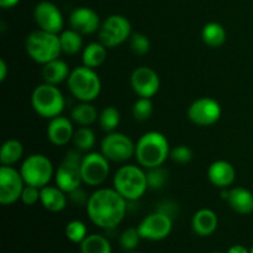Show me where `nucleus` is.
Here are the masks:
<instances>
[{"label":"nucleus","instance_id":"1","mask_svg":"<svg viewBox=\"0 0 253 253\" xmlns=\"http://www.w3.org/2000/svg\"><path fill=\"white\" fill-rule=\"evenodd\" d=\"M85 209L88 217L95 226L113 230L124 220L128 204L114 188H99L90 194Z\"/></svg>","mask_w":253,"mask_h":253},{"label":"nucleus","instance_id":"2","mask_svg":"<svg viewBox=\"0 0 253 253\" xmlns=\"http://www.w3.org/2000/svg\"><path fill=\"white\" fill-rule=\"evenodd\" d=\"M169 155V141L160 131L145 132L136 142V161L145 169L163 166Z\"/></svg>","mask_w":253,"mask_h":253},{"label":"nucleus","instance_id":"3","mask_svg":"<svg viewBox=\"0 0 253 253\" xmlns=\"http://www.w3.org/2000/svg\"><path fill=\"white\" fill-rule=\"evenodd\" d=\"M114 189L123 195L127 203L140 200L148 189L146 170L135 165L121 166L113 178Z\"/></svg>","mask_w":253,"mask_h":253},{"label":"nucleus","instance_id":"4","mask_svg":"<svg viewBox=\"0 0 253 253\" xmlns=\"http://www.w3.org/2000/svg\"><path fill=\"white\" fill-rule=\"evenodd\" d=\"M25 48L32 61L39 64H46L59 58L62 53L59 35L39 29L27 35Z\"/></svg>","mask_w":253,"mask_h":253},{"label":"nucleus","instance_id":"5","mask_svg":"<svg viewBox=\"0 0 253 253\" xmlns=\"http://www.w3.org/2000/svg\"><path fill=\"white\" fill-rule=\"evenodd\" d=\"M67 85L72 95L79 101H94L101 93L100 77L95 69L78 66L71 71Z\"/></svg>","mask_w":253,"mask_h":253},{"label":"nucleus","instance_id":"6","mask_svg":"<svg viewBox=\"0 0 253 253\" xmlns=\"http://www.w3.org/2000/svg\"><path fill=\"white\" fill-rule=\"evenodd\" d=\"M31 105L37 115L51 120L62 115L66 106V99L58 86L43 82L32 91Z\"/></svg>","mask_w":253,"mask_h":253},{"label":"nucleus","instance_id":"7","mask_svg":"<svg viewBox=\"0 0 253 253\" xmlns=\"http://www.w3.org/2000/svg\"><path fill=\"white\" fill-rule=\"evenodd\" d=\"M54 172L52 161L42 153L27 156L20 166V173L25 184L34 185L40 189L49 184L52 178H54Z\"/></svg>","mask_w":253,"mask_h":253},{"label":"nucleus","instance_id":"8","mask_svg":"<svg viewBox=\"0 0 253 253\" xmlns=\"http://www.w3.org/2000/svg\"><path fill=\"white\" fill-rule=\"evenodd\" d=\"M82 160L81 151L69 150L64 156L63 161L54 172V182L67 194L81 187L82 179Z\"/></svg>","mask_w":253,"mask_h":253},{"label":"nucleus","instance_id":"9","mask_svg":"<svg viewBox=\"0 0 253 253\" xmlns=\"http://www.w3.org/2000/svg\"><path fill=\"white\" fill-rule=\"evenodd\" d=\"M131 35V22L125 16L119 14L106 17L101 22L98 31L99 42H101L106 48H115L120 46L130 40Z\"/></svg>","mask_w":253,"mask_h":253},{"label":"nucleus","instance_id":"10","mask_svg":"<svg viewBox=\"0 0 253 253\" xmlns=\"http://www.w3.org/2000/svg\"><path fill=\"white\" fill-rule=\"evenodd\" d=\"M136 143L123 132H109L101 140L100 152L108 158L110 162H126L135 156Z\"/></svg>","mask_w":253,"mask_h":253},{"label":"nucleus","instance_id":"11","mask_svg":"<svg viewBox=\"0 0 253 253\" xmlns=\"http://www.w3.org/2000/svg\"><path fill=\"white\" fill-rule=\"evenodd\" d=\"M110 173V161L101 152H88L82 160V179L89 187L103 184Z\"/></svg>","mask_w":253,"mask_h":253},{"label":"nucleus","instance_id":"12","mask_svg":"<svg viewBox=\"0 0 253 253\" xmlns=\"http://www.w3.org/2000/svg\"><path fill=\"white\" fill-rule=\"evenodd\" d=\"M221 114L222 109L219 101L209 96L194 100L187 111V116L190 123L202 127L216 124L221 118Z\"/></svg>","mask_w":253,"mask_h":253},{"label":"nucleus","instance_id":"13","mask_svg":"<svg viewBox=\"0 0 253 253\" xmlns=\"http://www.w3.org/2000/svg\"><path fill=\"white\" fill-rule=\"evenodd\" d=\"M25 180L20 170L12 166H1L0 168V203L2 205L15 204L21 199Z\"/></svg>","mask_w":253,"mask_h":253},{"label":"nucleus","instance_id":"14","mask_svg":"<svg viewBox=\"0 0 253 253\" xmlns=\"http://www.w3.org/2000/svg\"><path fill=\"white\" fill-rule=\"evenodd\" d=\"M173 229V219L160 211H153L147 215L137 226L140 236L143 240L161 241L169 236Z\"/></svg>","mask_w":253,"mask_h":253},{"label":"nucleus","instance_id":"15","mask_svg":"<svg viewBox=\"0 0 253 253\" xmlns=\"http://www.w3.org/2000/svg\"><path fill=\"white\" fill-rule=\"evenodd\" d=\"M130 84L136 95L151 99L160 90L161 79L155 69L147 66H141L133 69L131 73Z\"/></svg>","mask_w":253,"mask_h":253},{"label":"nucleus","instance_id":"16","mask_svg":"<svg viewBox=\"0 0 253 253\" xmlns=\"http://www.w3.org/2000/svg\"><path fill=\"white\" fill-rule=\"evenodd\" d=\"M34 19L39 29L43 31L57 35L63 31V15L58 6L53 2L47 1V0L37 2L34 9Z\"/></svg>","mask_w":253,"mask_h":253},{"label":"nucleus","instance_id":"17","mask_svg":"<svg viewBox=\"0 0 253 253\" xmlns=\"http://www.w3.org/2000/svg\"><path fill=\"white\" fill-rule=\"evenodd\" d=\"M100 17L93 9L79 6L69 15V26L81 35H91L100 29Z\"/></svg>","mask_w":253,"mask_h":253},{"label":"nucleus","instance_id":"18","mask_svg":"<svg viewBox=\"0 0 253 253\" xmlns=\"http://www.w3.org/2000/svg\"><path fill=\"white\" fill-rule=\"evenodd\" d=\"M74 127L72 119L66 116H56L51 119L47 125L46 135L49 142L54 146H66L73 140Z\"/></svg>","mask_w":253,"mask_h":253},{"label":"nucleus","instance_id":"19","mask_svg":"<svg viewBox=\"0 0 253 253\" xmlns=\"http://www.w3.org/2000/svg\"><path fill=\"white\" fill-rule=\"evenodd\" d=\"M221 198L229 203L235 212L249 215L253 212V193L244 187L221 189Z\"/></svg>","mask_w":253,"mask_h":253},{"label":"nucleus","instance_id":"20","mask_svg":"<svg viewBox=\"0 0 253 253\" xmlns=\"http://www.w3.org/2000/svg\"><path fill=\"white\" fill-rule=\"evenodd\" d=\"M208 179L214 187L220 189H227L234 184L236 179V170L230 162L217 160L208 168Z\"/></svg>","mask_w":253,"mask_h":253},{"label":"nucleus","instance_id":"21","mask_svg":"<svg viewBox=\"0 0 253 253\" xmlns=\"http://www.w3.org/2000/svg\"><path fill=\"white\" fill-rule=\"evenodd\" d=\"M219 225V219L215 211L211 209H200L193 215L192 229L195 235L202 237H208L214 234Z\"/></svg>","mask_w":253,"mask_h":253},{"label":"nucleus","instance_id":"22","mask_svg":"<svg viewBox=\"0 0 253 253\" xmlns=\"http://www.w3.org/2000/svg\"><path fill=\"white\" fill-rule=\"evenodd\" d=\"M68 194L57 185H46L41 188L40 203L46 210L51 212H61L66 209L68 203Z\"/></svg>","mask_w":253,"mask_h":253},{"label":"nucleus","instance_id":"23","mask_svg":"<svg viewBox=\"0 0 253 253\" xmlns=\"http://www.w3.org/2000/svg\"><path fill=\"white\" fill-rule=\"evenodd\" d=\"M69 74H71L69 66L61 58H56L43 64L41 69V76L44 83L53 84V85H58L67 81Z\"/></svg>","mask_w":253,"mask_h":253},{"label":"nucleus","instance_id":"24","mask_svg":"<svg viewBox=\"0 0 253 253\" xmlns=\"http://www.w3.org/2000/svg\"><path fill=\"white\" fill-rule=\"evenodd\" d=\"M108 48L101 42H90L82 51L83 66L96 69L106 61Z\"/></svg>","mask_w":253,"mask_h":253},{"label":"nucleus","instance_id":"25","mask_svg":"<svg viewBox=\"0 0 253 253\" xmlns=\"http://www.w3.org/2000/svg\"><path fill=\"white\" fill-rule=\"evenodd\" d=\"M71 119L79 126H89L99 119L98 110L90 101H81L71 111Z\"/></svg>","mask_w":253,"mask_h":253},{"label":"nucleus","instance_id":"26","mask_svg":"<svg viewBox=\"0 0 253 253\" xmlns=\"http://www.w3.org/2000/svg\"><path fill=\"white\" fill-rule=\"evenodd\" d=\"M226 30L219 22H208L202 31V39L207 46L219 48L226 41Z\"/></svg>","mask_w":253,"mask_h":253},{"label":"nucleus","instance_id":"27","mask_svg":"<svg viewBox=\"0 0 253 253\" xmlns=\"http://www.w3.org/2000/svg\"><path fill=\"white\" fill-rule=\"evenodd\" d=\"M83 35L77 32L73 29H67L59 34V41H61L62 53L74 56L79 52L83 51Z\"/></svg>","mask_w":253,"mask_h":253},{"label":"nucleus","instance_id":"28","mask_svg":"<svg viewBox=\"0 0 253 253\" xmlns=\"http://www.w3.org/2000/svg\"><path fill=\"white\" fill-rule=\"evenodd\" d=\"M24 157V145L19 140L10 138L5 141L0 151V162L2 166H12Z\"/></svg>","mask_w":253,"mask_h":253},{"label":"nucleus","instance_id":"29","mask_svg":"<svg viewBox=\"0 0 253 253\" xmlns=\"http://www.w3.org/2000/svg\"><path fill=\"white\" fill-rule=\"evenodd\" d=\"M82 253H111V245L105 236L91 234L81 244Z\"/></svg>","mask_w":253,"mask_h":253},{"label":"nucleus","instance_id":"30","mask_svg":"<svg viewBox=\"0 0 253 253\" xmlns=\"http://www.w3.org/2000/svg\"><path fill=\"white\" fill-rule=\"evenodd\" d=\"M73 143L76 148L81 152H90L91 148L95 146V133L89 126H81L74 131Z\"/></svg>","mask_w":253,"mask_h":253},{"label":"nucleus","instance_id":"31","mask_svg":"<svg viewBox=\"0 0 253 253\" xmlns=\"http://www.w3.org/2000/svg\"><path fill=\"white\" fill-rule=\"evenodd\" d=\"M98 120L99 124H100L101 130L105 131L106 133L114 132L118 128L119 124H120V111L115 106H106L100 111Z\"/></svg>","mask_w":253,"mask_h":253},{"label":"nucleus","instance_id":"32","mask_svg":"<svg viewBox=\"0 0 253 253\" xmlns=\"http://www.w3.org/2000/svg\"><path fill=\"white\" fill-rule=\"evenodd\" d=\"M153 114V103L150 98H140L135 101L132 106V116L138 123H145L150 120Z\"/></svg>","mask_w":253,"mask_h":253},{"label":"nucleus","instance_id":"33","mask_svg":"<svg viewBox=\"0 0 253 253\" xmlns=\"http://www.w3.org/2000/svg\"><path fill=\"white\" fill-rule=\"evenodd\" d=\"M146 177H147L148 189L158 190L162 189L168 180V172L160 166V167H153L146 169Z\"/></svg>","mask_w":253,"mask_h":253},{"label":"nucleus","instance_id":"34","mask_svg":"<svg viewBox=\"0 0 253 253\" xmlns=\"http://www.w3.org/2000/svg\"><path fill=\"white\" fill-rule=\"evenodd\" d=\"M66 236L73 244H79L85 240L88 236V229H86L85 224L79 220H72L67 224L66 226Z\"/></svg>","mask_w":253,"mask_h":253},{"label":"nucleus","instance_id":"35","mask_svg":"<svg viewBox=\"0 0 253 253\" xmlns=\"http://www.w3.org/2000/svg\"><path fill=\"white\" fill-rule=\"evenodd\" d=\"M128 43H130V49L136 56H145L151 48L150 39L142 32H133L128 40Z\"/></svg>","mask_w":253,"mask_h":253},{"label":"nucleus","instance_id":"36","mask_svg":"<svg viewBox=\"0 0 253 253\" xmlns=\"http://www.w3.org/2000/svg\"><path fill=\"white\" fill-rule=\"evenodd\" d=\"M142 237L140 236V232H138L137 227H128V229L124 230L120 235V246L123 247L125 251H133L136 247L140 244V240Z\"/></svg>","mask_w":253,"mask_h":253},{"label":"nucleus","instance_id":"37","mask_svg":"<svg viewBox=\"0 0 253 253\" xmlns=\"http://www.w3.org/2000/svg\"><path fill=\"white\" fill-rule=\"evenodd\" d=\"M169 158L177 165L184 166L193 160V152L188 146L179 145L170 150Z\"/></svg>","mask_w":253,"mask_h":253},{"label":"nucleus","instance_id":"38","mask_svg":"<svg viewBox=\"0 0 253 253\" xmlns=\"http://www.w3.org/2000/svg\"><path fill=\"white\" fill-rule=\"evenodd\" d=\"M40 198H41V189L40 188L34 187V185H25L20 200L27 207H32L40 202Z\"/></svg>","mask_w":253,"mask_h":253},{"label":"nucleus","instance_id":"39","mask_svg":"<svg viewBox=\"0 0 253 253\" xmlns=\"http://www.w3.org/2000/svg\"><path fill=\"white\" fill-rule=\"evenodd\" d=\"M89 198H90V195H88V193L84 189H82L81 187L74 189L73 192L68 193L69 202L73 205H76V207H86Z\"/></svg>","mask_w":253,"mask_h":253},{"label":"nucleus","instance_id":"40","mask_svg":"<svg viewBox=\"0 0 253 253\" xmlns=\"http://www.w3.org/2000/svg\"><path fill=\"white\" fill-rule=\"evenodd\" d=\"M156 210L162 214L168 215L169 217H172L174 220V217L177 216V214L179 212V207H178L177 203L172 202V200H166V202L160 203L156 208Z\"/></svg>","mask_w":253,"mask_h":253},{"label":"nucleus","instance_id":"41","mask_svg":"<svg viewBox=\"0 0 253 253\" xmlns=\"http://www.w3.org/2000/svg\"><path fill=\"white\" fill-rule=\"evenodd\" d=\"M7 77V64L5 59H0V82H4Z\"/></svg>","mask_w":253,"mask_h":253},{"label":"nucleus","instance_id":"42","mask_svg":"<svg viewBox=\"0 0 253 253\" xmlns=\"http://www.w3.org/2000/svg\"><path fill=\"white\" fill-rule=\"evenodd\" d=\"M227 253H250V250L242 245H234L227 250Z\"/></svg>","mask_w":253,"mask_h":253},{"label":"nucleus","instance_id":"43","mask_svg":"<svg viewBox=\"0 0 253 253\" xmlns=\"http://www.w3.org/2000/svg\"><path fill=\"white\" fill-rule=\"evenodd\" d=\"M20 0H0V6L2 9H11L19 4Z\"/></svg>","mask_w":253,"mask_h":253},{"label":"nucleus","instance_id":"44","mask_svg":"<svg viewBox=\"0 0 253 253\" xmlns=\"http://www.w3.org/2000/svg\"><path fill=\"white\" fill-rule=\"evenodd\" d=\"M250 253H253V246L251 247V250H250Z\"/></svg>","mask_w":253,"mask_h":253},{"label":"nucleus","instance_id":"45","mask_svg":"<svg viewBox=\"0 0 253 253\" xmlns=\"http://www.w3.org/2000/svg\"><path fill=\"white\" fill-rule=\"evenodd\" d=\"M127 253H137V252H133V251H128Z\"/></svg>","mask_w":253,"mask_h":253},{"label":"nucleus","instance_id":"46","mask_svg":"<svg viewBox=\"0 0 253 253\" xmlns=\"http://www.w3.org/2000/svg\"><path fill=\"white\" fill-rule=\"evenodd\" d=\"M212 253H221V252H212Z\"/></svg>","mask_w":253,"mask_h":253}]
</instances>
